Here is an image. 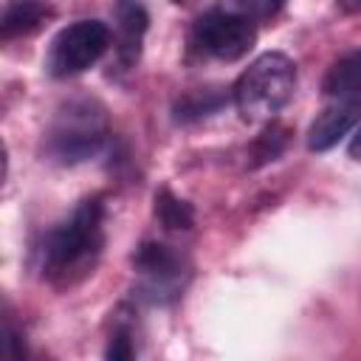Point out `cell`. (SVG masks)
Here are the masks:
<instances>
[{
    "label": "cell",
    "instance_id": "cell-1",
    "mask_svg": "<svg viewBox=\"0 0 361 361\" xmlns=\"http://www.w3.org/2000/svg\"><path fill=\"white\" fill-rule=\"evenodd\" d=\"M104 245V197L93 195L54 226L39 245V271L56 288H71L93 274Z\"/></svg>",
    "mask_w": 361,
    "mask_h": 361
},
{
    "label": "cell",
    "instance_id": "cell-2",
    "mask_svg": "<svg viewBox=\"0 0 361 361\" xmlns=\"http://www.w3.org/2000/svg\"><path fill=\"white\" fill-rule=\"evenodd\" d=\"M110 124L104 104L90 96H73L62 102L45 130V155L54 164L73 166L96 158L107 144Z\"/></svg>",
    "mask_w": 361,
    "mask_h": 361
},
{
    "label": "cell",
    "instance_id": "cell-3",
    "mask_svg": "<svg viewBox=\"0 0 361 361\" xmlns=\"http://www.w3.org/2000/svg\"><path fill=\"white\" fill-rule=\"evenodd\" d=\"M296 90V65L279 51L259 54L234 82L231 96L245 121H271Z\"/></svg>",
    "mask_w": 361,
    "mask_h": 361
},
{
    "label": "cell",
    "instance_id": "cell-4",
    "mask_svg": "<svg viewBox=\"0 0 361 361\" xmlns=\"http://www.w3.org/2000/svg\"><path fill=\"white\" fill-rule=\"evenodd\" d=\"M110 45V28L102 20H76L65 25L48 48L45 68L54 79H68L102 59Z\"/></svg>",
    "mask_w": 361,
    "mask_h": 361
},
{
    "label": "cell",
    "instance_id": "cell-5",
    "mask_svg": "<svg viewBox=\"0 0 361 361\" xmlns=\"http://www.w3.org/2000/svg\"><path fill=\"white\" fill-rule=\"evenodd\" d=\"M189 39H192V48L200 51L203 56H214L220 62H234V59H243L254 48L257 28H254L251 17L217 8V11L203 14L195 23Z\"/></svg>",
    "mask_w": 361,
    "mask_h": 361
},
{
    "label": "cell",
    "instance_id": "cell-6",
    "mask_svg": "<svg viewBox=\"0 0 361 361\" xmlns=\"http://www.w3.org/2000/svg\"><path fill=\"white\" fill-rule=\"evenodd\" d=\"M133 268L141 276L138 293L149 302H169L180 293L186 279V265L178 251L158 240H144L133 254Z\"/></svg>",
    "mask_w": 361,
    "mask_h": 361
},
{
    "label": "cell",
    "instance_id": "cell-7",
    "mask_svg": "<svg viewBox=\"0 0 361 361\" xmlns=\"http://www.w3.org/2000/svg\"><path fill=\"white\" fill-rule=\"evenodd\" d=\"M113 20H116V65L121 71H130L141 56L144 34L149 28V11L144 0H116Z\"/></svg>",
    "mask_w": 361,
    "mask_h": 361
},
{
    "label": "cell",
    "instance_id": "cell-8",
    "mask_svg": "<svg viewBox=\"0 0 361 361\" xmlns=\"http://www.w3.org/2000/svg\"><path fill=\"white\" fill-rule=\"evenodd\" d=\"M358 110H361V107H355V104H341V102H336V107L322 110V113L313 118L310 130H307V147H310L313 152H327V149H333V147L355 127Z\"/></svg>",
    "mask_w": 361,
    "mask_h": 361
},
{
    "label": "cell",
    "instance_id": "cell-9",
    "mask_svg": "<svg viewBox=\"0 0 361 361\" xmlns=\"http://www.w3.org/2000/svg\"><path fill=\"white\" fill-rule=\"evenodd\" d=\"M322 90L333 102L361 107V48L344 54L330 65V71L324 73Z\"/></svg>",
    "mask_w": 361,
    "mask_h": 361
},
{
    "label": "cell",
    "instance_id": "cell-10",
    "mask_svg": "<svg viewBox=\"0 0 361 361\" xmlns=\"http://www.w3.org/2000/svg\"><path fill=\"white\" fill-rule=\"evenodd\" d=\"M51 17L54 8L48 0H8L0 17V37L6 42L17 37H28L37 28H42Z\"/></svg>",
    "mask_w": 361,
    "mask_h": 361
},
{
    "label": "cell",
    "instance_id": "cell-11",
    "mask_svg": "<svg viewBox=\"0 0 361 361\" xmlns=\"http://www.w3.org/2000/svg\"><path fill=\"white\" fill-rule=\"evenodd\" d=\"M288 141H290V130L271 118V124H265V130L248 144V166L259 169V166L276 161L288 149Z\"/></svg>",
    "mask_w": 361,
    "mask_h": 361
},
{
    "label": "cell",
    "instance_id": "cell-12",
    "mask_svg": "<svg viewBox=\"0 0 361 361\" xmlns=\"http://www.w3.org/2000/svg\"><path fill=\"white\" fill-rule=\"evenodd\" d=\"M155 217L166 231H189L195 226V209L169 189L155 192Z\"/></svg>",
    "mask_w": 361,
    "mask_h": 361
},
{
    "label": "cell",
    "instance_id": "cell-13",
    "mask_svg": "<svg viewBox=\"0 0 361 361\" xmlns=\"http://www.w3.org/2000/svg\"><path fill=\"white\" fill-rule=\"evenodd\" d=\"M220 104H223L220 90H192L175 102L172 113H175V121H197V118L217 113Z\"/></svg>",
    "mask_w": 361,
    "mask_h": 361
},
{
    "label": "cell",
    "instance_id": "cell-14",
    "mask_svg": "<svg viewBox=\"0 0 361 361\" xmlns=\"http://www.w3.org/2000/svg\"><path fill=\"white\" fill-rule=\"evenodd\" d=\"M104 355L110 361H130L135 355V341H133V324L127 319H121V310L116 313V324L110 330V341Z\"/></svg>",
    "mask_w": 361,
    "mask_h": 361
},
{
    "label": "cell",
    "instance_id": "cell-15",
    "mask_svg": "<svg viewBox=\"0 0 361 361\" xmlns=\"http://www.w3.org/2000/svg\"><path fill=\"white\" fill-rule=\"evenodd\" d=\"M234 3L251 20H271L288 0H234Z\"/></svg>",
    "mask_w": 361,
    "mask_h": 361
},
{
    "label": "cell",
    "instance_id": "cell-16",
    "mask_svg": "<svg viewBox=\"0 0 361 361\" xmlns=\"http://www.w3.org/2000/svg\"><path fill=\"white\" fill-rule=\"evenodd\" d=\"M6 338H3V350H6V355L8 358H23L25 355V344H23V338L17 336V330H14V324L6 319V333H3Z\"/></svg>",
    "mask_w": 361,
    "mask_h": 361
},
{
    "label": "cell",
    "instance_id": "cell-17",
    "mask_svg": "<svg viewBox=\"0 0 361 361\" xmlns=\"http://www.w3.org/2000/svg\"><path fill=\"white\" fill-rule=\"evenodd\" d=\"M347 152H350V158H353V161H361V127L355 130V135H353V141H350Z\"/></svg>",
    "mask_w": 361,
    "mask_h": 361
},
{
    "label": "cell",
    "instance_id": "cell-18",
    "mask_svg": "<svg viewBox=\"0 0 361 361\" xmlns=\"http://www.w3.org/2000/svg\"><path fill=\"white\" fill-rule=\"evenodd\" d=\"M344 11H350V14H361V0H336Z\"/></svg>",
    "mask_w": 361,
    "mask_h": 361
},
{
    "label": "cell",
    "instance_id": "cell-19",
    "mask_svg": "<svg viewBox=\"0 0 361 361\" xmlns=\"http://www.w3.org/2000/svg\"><path fill=\"white\" fill-rule=\"evenodd\" d=\"M172 3H189V0H172Z\"/></svg>",
    "mask_w": 361,
    "mask_h": 361
}]
</instances>
